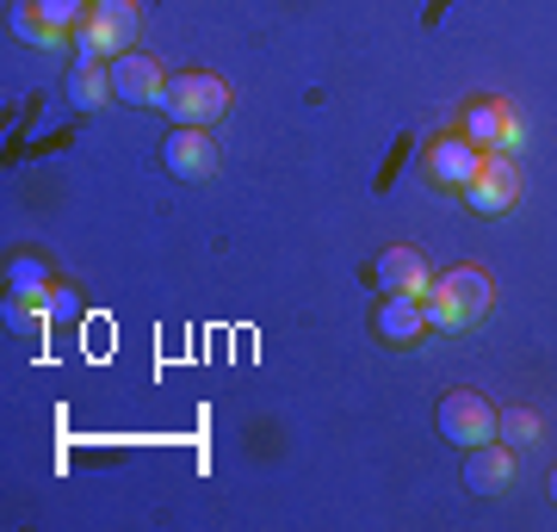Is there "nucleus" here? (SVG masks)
<instances>
[{
    "label": "nucleus",
    "instance_id": "nucleus-2",
    "mask_svg": "<svg viewBox=\"0 0 557 532\" xmlns=\"http://www.w3.org/2000/svg\"><path fill=\"white\" fill-rule=\"evenodd\" d=\"M161 112H168L174 124H218L223 112H230V87H223L218 75H205V69H193V75H168Z\"/></svg>",
    "mask_w": 557,
    "mask_h": 532
},
{
    "label": "nucleus",
    "instance_id": "nucleus-17",
    "mask_svg": "<svg viewBox=\"0 0 557 532\" xmlns=\"http://www.w3.org/2000/svg\"><path fill=\"white\" fill-rule=\"evenodd\" d=\"M552 502H557V471H552Z\"/></svg>",
    "mask_w": 557,
    "mask_h": 532
},
{
    "label": "nucleus",
    "instance_id": "nucleus-13",
    "mask_svg": "<svg viewBox=\"0 0 557 532\" xmlns=\"http://www.w3.org/2000/svg\"><path fill=\"white\" fill-rule=\"evenodd\" d=\"M69 99H75L81 112H94V106H106V99H119L112 94V69H100V57H81L75 75H69Z\"/></svg>",
    "mask_w": 557,
    "mask_h": 532
},
{
    "label": "nucleus",
    "instance_id": "nucleus-12",
    "mask_svg": "<svg viewBox=\"0 0 557 532\" xmlns=\"http://www.w3.org/2000/svg\"><path fill=\"white\" fill-rule=\"evenodd\" d=\"M465 137L478 143V149H508V143H515L508 106H502V99H478V106L465 112Z\"/></svg>",
    "mask_w": 557,
    "mask_h": 532
},
{
    "label": "nucleus",
    "instance_id": "nucleus-11",
    "mask_svg": "<svg viewBox=\"0 0 557 532\" xmlns=\"http://www.w3.org/2000/svg\"><path fill=\"white\" fill-rule=\"evenodd\" d=\"M372 329H379L384 347H416L421 329H428V310H421V297H384Z\"/></svg>",
    "mask_w": 557,
    "mask_h": 532
},
{
    "label": "nucleus",
    "instance_id": "nucleus-14",
    "mask_svg": "<svg viewBox=\"0 0 557 532\" xmlns=\"http://www.w3.org/2000/svg\"><path fill=\"white\" fill-rule=\"evenodd\" d=\"M25 7H32V13H38V20L50 25V32H62V25H75L81 13H94V0H25Z\"/></svg>",
    "mask_w": 557,
    "mask_h": 532
},
{
    "label": "nucleus",
    "instance_id": "nucleus-5",
    "mask_svg": "<svg viewBox=\"0 0 557 532\" xmlns=\"http://www.w3.org/2000/svg\"><path fill=\"white\" fill-rule=\"evenodd\" d=\"M465 198H471V211H483V218H502V211H515V198H520L515 161L502 156V149H483V168H478V180L465 186Z\"/></svg>",
    "mask_w": 557,
    "mask_h": 532
},
{
    "label": "nucleus",
    "instance_id": "nucleus-9",
    "mask_svg": "<svg viewBox=\"0 0 557 532\" xmlns=\"http://www.w3.org/2000/svg\"><path fill=\"white\" fill-rule=\"evenodd\" d=\"M478 168H483V149L471 137H446V143L428 149V174H434L440 186H458V193H465V186L478 180Z\"/></svg>",
    "mask_w": 557,
    "mask_h": 532
},
{
    "label": "nucleus",
    "instance_id": "nucleus-1",
    "mask_svg": "<svg viewBox=\"0 0 557 532\" xmlns=\"http://www.w3.org/2000/svg\"><path fill=\"white\" fill-rule=\"evenodd\" d=\"M490 297H496V285H490V273H483V267H453L446 279H434V285H428L421 310H428V329L458 335V329H471V322L490 310Z\"/></svg>",
    "mask_w": 557,
    "mask_h": 532
},
{
    "label": "nucleus",
    "instance_id": "nucleus-10",
    "mask_svg": "<svg viewBox=\"0 0 557 532\" xmlns=\"http://www.w3.org/2000/svg\"><path fill=\"white\" fill-rule=\"evenodd\" d=\"M508 483H515V453L508 446H471V458H465V490L471 495H508Z\"/></svg>",
    "mask_w": 557,
    "mask_h": 532
},
{
    "label": "nucleus",
    "instance_id": "nucleus-3",
    "mask_svg": "<svg viewBox=\"0 0 557 532\" xmlns=\"http://www.w3.org/2000/svg\"><path fill=\"white\" fill-rule=\"evenodd\" d=\"M161 168L174 180H211L223 168L218 156V137H211V124H180L174 137L161 143Z\"/></svg>",
    "mask_w": 557,
    "mask_h": 532
},
{
    "label": "nucleus",
    "instance_id": "nucleus-7",
    "mask_svg": "<svg viewBox=\"0 0 557 532\" xmlns=\"http://www.w3.org/2000/svg\"><path fill=\"white\" fill-rule=\"evenodd\" d=\"M372 279H379L384 297H428V260H421V248H409V242H397V248H384L379 267H372Z\"/></svg>",
    "mask_w": 557,
    "mask_h": 532
},
{
    "label": "nucleus",
    "instance_id": "nucleus-15",
    "mask_svg": "<svg viewBox=\"0 0 557 532\" xmlns=\"http://www.w3.org/2000/svg\"><path fill=\"white\" fill-rule=\"evenodd\" d=\"M496 428H502V440H508V446H533V440H539V415L508 409V415H496Z\"/></svg>",
    "mask_w": 557,
    "mask_h": 532
},
{
    "label": "nucleus",
    "instance_id": "nucleus-6",
    "mask_svg": "<svg viewBox=\"0 0 557 532\" xmlns=\"http://www.w3.org/2000/svg\"><path fill=\"white\" fill-rule=\"evenodd\" d=\"M137 38V7L131 0H94L87 32H81V57H106V50H131Z\"/></svg>",
    "mask_w": 557,
    "mask_h": 532
},
{
    "label": "nucleus",
    "instance_id": "nucleus-16",
    "mask_svg": "<svg viewBox=\"0 0 557 532\" xmlns=\"http://www.w3.org/2000/svg\"><path fill=\"white\" fill-rule=\"evenodd\" d=\"M44 285V267L38 260H20V267H13V292H38Z\"/></svg>",
    "mask_w": 557,
    "mask_h": 532
},
{
    "label": "nucleus",
    "instance_id": "nucleus-8",
    "mask_svg": "<svg viewBox=\"0 0 557 532\" xmlns=\"http://www.w3.org/2000/svg\"><path fill=\"white\" fill-rule=\"evenodd\" d=\"M112 94H119L124 106H161V94H168V75H161L149 57L124 50V57H112Z\"/></svg>",
    "mask_w": 557,
    "mask_h": 532
},
{
    "label": "nucleus",
    "instance_id": "nucleus-4",
    "mask_svg": "<svg viewBox=\"0 0 557 532\" xmlns=\"http://www.w3.org/2000/svg\"><path fill=\"white\" fill-rule=\"evenodd\" d=\"M440 434L453 446H483V440H496V409L478 391H446L440 396Z\"/></svg>",
    "mask_w": 557,
    "mask_h": 532
}]
</instances>
